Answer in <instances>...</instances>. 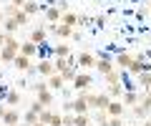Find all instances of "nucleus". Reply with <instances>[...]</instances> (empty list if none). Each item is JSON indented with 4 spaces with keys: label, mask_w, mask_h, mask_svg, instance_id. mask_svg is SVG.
Here are the masks:
<instances>
[{
    "label": "nucleus",
    "mask_w": 151,
    "mask_h": 126,
    "mask_svg": "<svg viewBox=\"0 0 151 126\" xmlns=\"http://www.w3.org/2000/svg\"><path fill=\"white\" fill-rule=\"evenodd\" d=\"M0 55H3V63H13V60L20 55V40H15L13 35H8L5 45L0 48Z\"/></svg>",
    "instance_id": "f257e3e1"
},
{
    "label": "nucleus",
    "mask_w": 151,
    "mask_h": 126,
    "mask_svg": "<svg viewBox=\"0 0 151 126\" xmlns=\"http://www.w3.org/2000/svg\"><path fill=\"white\" fill-rule=\"evenodd\" d=\"M86 101H88V106H91L93 111H106L108 109V104H111V96H108L106 91L103 93H93V91H86Z\"/></svg>",
    "instance_id": "f03ea898"
},
{
    "label": "nucleus",
    "mask_w": 151,
    "mask_h": 126,
    "mask_svg": "<svg viewBox=\"0 0 151 126\" xmlns=\"http://www.w3.org/2000/svg\"><path fill=\"white\" fill-rule=\"evenodd\" d=\"M33 91H35V101H40L45 109L53 104V91L48 88V83H33Z\"/></svg>",
    "instance_id": "7ed1b4c3"
},
{
    "label": "nucleus",
    "mask_w": 151,
    "mask_h": 126,
    "mask_svg": "<svg viewBox=\"0 0 151 126\" xmlns=\"http://www.w3.org/2000/svg\"><path fill=\"white\" fill-rule=\"evenodd\" d=\"M70 83H73L76 91L81 93V91H88V88L93 86V78H91V73H88V71H78V73H76V78H73Z\"/></svg>",
    "instance_id": "20e7f679"
},
{
    "label": "nucleus",
    "mask_w": 151,
    "mask_h": 126,
    "mask_svg": "<svg viewBox=\"0 0 151 126\" xmlns=\"http://www.w3.org/2000/svg\"><path fill=\"white\" fill-rule=\"evenodd\" d=\"M70 111L73 114H91V106L86 101V91H81L76 96V101H70Z\"/></svg>",
    "instance_id": "39448f33"
},
{
    "label": "nucleus",
    "mask_w": 151,
    "mask_h": 126,
    "mask_svg": "<svg viewBox=\"0 0 151 126\" xmlns=\"http://www.w3.org/2000/svg\"><path fill=\"white\" fill-rule=\"evenodd\" d=\"M96 55L93 53H86V50H83V53H78L76 55V66L81 68V71H88V68H96Z\"/></svg>",
    "instance_id": "423d86ee"
},
{
    "label": "nucleus",
    "mask_w": 151,
    "mask_h": 126,
    "mask_svg": "<svg viewBox=\"0 0 151 126\" xmlns=\"http://www.w3.org/2000/svg\"><path fill=\"white\" fill-rule=\"evenodd\" d=\"M106 114H108V119H121V116L126 114V106H124V101H119V99H113L111 104H108Z\"/></svg>",
    "instance_id": "0eeeda50"
},
{
    "label": "nucleus",
    "mask_w": 151,
    "mask_h": 126,
    "mask_svg": "<svg viewBox=\"0 0 151 126\" xmlns=\"http://www.w3.org/2000/svg\"><path fill=\"white\" fill-rule=\"evenodd\" d=\"M96 71L101 73V76H108V73L116 71V63H113L108 55H106V58H98V60H96Z\"/></svg>",
    "instance_id": "6e6552de"
},
{
    "label": "nucleus",
    "mask_w": 151,
    "mask_h": 126,
    "mask_svg": "<svg viewBox=\"0 0 151 126\" xmlns=\"http://www.w3.org/2000/svg\"><path fill=\"white\" fill-rule=\"evenodd\" d=\"M20 121H23V116L18 114V109H8L0 124H3V126H20Z\"/></svg>",
    "instance_id": "1a4fd4ad"
},
{
    "label": "nucleus",
    "mask_w": 151,
    "mask_h": 126,
    "mask_svg": "<svg viewBox=\"0 0 151 126\" xmlns=\"http://www.w3.org/2000/svg\"><path fill=\"white\" fill-rule=\"evenodd\" d=\"M129 73H139V76H141V73H151V66L144 60V55H136V60L131 63Z\"/></svg>",
    "instance_id": "9d476101"
},
{
    "label": "nucleus",
    "mask_w": 151,
    "mask_h": 126,
    "mask_svg": "<svg viewBox=\"0 0 151 126\" xmlns=\"http://www.w3.org/2000/svg\"><path fill=\"white\" fill-rule=\"evenodd\" d=\"M60 18H63V13H60L58 5H48V8H45V20H48L50 25H58Z\"/></svg>",
    "instance_id": "9b49d317"
},
{
    "label": "nucleus",
    "mask_w": 151,
    "mask_h": 126,
    "mask_svg": "<svg viewBox=\"0 0 151 126\" xmlns=\"http://www.w3.org/2000/svg\"><path fill=\"white\" fill-rule=\"evenodd\" d=\"M38 53H40V45L30 43V40H23V43H20V55H25V58H35Z\"/></svg>",
    "instance_id": "f8f14e48"
},
{
    "label": "nucleus",
    "mask_w": 151,
    "mask_h": 126,
    "mask_svg": "<svg viewBox=\"0 0 151 126\" xmlns=\"http://www.w3.org/2000/svg\"><path fill=\"white\" fill-rule=\"evenodd\" d=\"M35 71L40 73V76H43V78H50V76H53V73H55V66H53V60L43 58V60H40V63H38V68H35Z\"/></svg>",
    "instance_id": "ddd939ff"
},
{
    "label": "nucleus",
    "mask_w": 151,
    "mask_h": 126,
    "mask_svg": "<svg viewBox=\"0 0 151 126\" xmlns=\"http://www.w3.org/2000/svg\"><path fill=\"white\" fill-rule=\"evenodd\" d=\"M134 60H136V55H131V53H119L116 58H113V63H116L119 68H124V71H129Z\"/></svg>",
    "instance_id": "4468645a"
},
{
    "label": "nucleus",
    "mask_w": 151,
    "mask_h": 126,
    "mask_svg": "<svg viewBox=\"0 0 151 126\" xmlns=\"http://www.w3.org/2000/svg\"><path fill=\"white\" fill-rule=\"evenodd\" d=\"M45 38H48V30H45V28H33L28 40H30V43H35V45H43Z\"/></svg>",
    "instance_id": "2eb2a0df"
},
{
    "label": "nucleus",
    "mask_w": 151,
    "mask_h": 126,
    "mask_svg": "<svg viewBox=\"0 0 151 126\" xmlns=\"http://www.w3.org/2000/svg\"><path fill=\"white\" fill-rule=\"evenodd\" d=\"M13 66H15V71H20V73H30L33 71L30 58H25V55H18V58L13 60Z\"/></svg>",
    "instance_id": "dca6fc26"
},
{
    "label": "nucleus",
    "mask_w": 151,
    "mask_h": 126,
    "mask_svg": "<svg viewBox=\"0 0 151 126\" xmlns=\"http://www.w3.org/2000/svg\"><path fill=\"white\" fill-rule=\"evenodd\" d=\"M45 83H48L50 91H60V88H65V78L60 76V73H53L50 78H45Z\"/></svg>",
    "instance_id": "f3484780"
},
{
    "label": "nucleus",
    "mask_w": 151,
    "mask_h": 126,
    "mask_svg": "<svg viewBox=\"0 0 151 126\" xmlns=\"http://www.w3.org/2000/svg\"><path fill=\"white\" fill-rule=\"evenodd\" d=\"M50 30H55V33H58L60 38H73V35H76V28L63 25V23H58V25H50Z\"/></svg>",
    "instance_id": "a211bd4d"
},
{
    "label": "nucleus",
    "mask_w": 151,
    "mask_h": 126,
    "mask_svg": "<svg viewBox=\"0 0 151 126\" xmlns=\"http://www.w3.org/2000/svg\"><path fill=\"white\" fill-rule=\"evenodd\" d=\"M106 93H108V96H111V99H124V93H126V88L124 86H121V83H111V86H108L106 88Z\"/></svg>",
    "instance_id": "6ab92c4d"
},
{
    "label": "nucleus",
    "mask_w": 151,
    "mask_h": 126,
    "mask_svg": "<svg viewBox=\"0 0 151 126\" xmlns=\"http://www.w3.org/2000/svg\"><path fill=\"white\" fill-rule=\"evenodd\" d=\"M60 23H63V25H70V28H76V25H78V23H81V18H78V15H76V13H65L63 10V18H60Z\"/></svg>",
    "instance_id": "aec40b11"
},
{
    "label": "nucleus",
    "mask_w": 151,
    "mask_h": 126,
    "mask_svg": "<svg viewBox=\"0 0 151 126\" xmlns=\"http://www.w3.org/2000/svg\"><path fill=\"white\" fill-rule=\"evenodd\" d=\"M13 20H15L18 25L23 28V25H28V23H30V15H28V13L20 8V10H15V13H13Z\"/></svg>",
    "instance_id": "412c9836"
},
{
    "label": "nucleus",
    "mask_w": 151,
    "mask_h": 126,
    "mask_svg": "<svg viewBox=\"0 0 151 126\" xmlns=\"http://www.w3.org/2000/svg\"><path fill=\"white\" fill-rule=\"evenodd\" d=\"M121 101H124V106H136V104L141 101V96H139L136 91H126V93H124V99H121Z\"/></svg>",
    "instance_id": "4be33fe9"
},
{
    "label": "nucleus",
    "mask_w": 151,
    "mask_h": 126,
    "mask_svg": "<svg viewBox=\"0 0 151 126\" xmlns=\"http://www.w3.org/2000/svg\"><path fill=\"white\" fill-rule=\"evenodd\" d=\"M38 121H40V114H35V111H30V109H28L25 114H23V124L33 126V124H38Z\"/></svg>",
    "instance_id": "5701e85b"
},
{
    "label": "nucleus",
    "mask_w": 151,
    "mask_h": 126,
    "mask_svg": "<svg viewBox=\"0 0 151 126\" xmlns=\"http://www.w3.org/2000/svg\"><path fill=\"white\" fill-rule=\"evenodd\" d=\"M91 124V114H73V126H88Z\"/></svg>",
    "instance_id": "b1692460"
},
{
    "label": "nucleus",
    "mask_w": 151,
    "mask_h": 126,
    "mask_svg": "<svg viewBox=\"0 0 151 126\" xmlns=\"http://www.w3.org/2000/svg\"><path fill=\"white\" fill-rule=\"evenodd\" d=\"M5 104L10 106V109H13V106H18V104H20V93H18V91H8L5 93Z\"/></svg>",
    "instance_id": "393cba45"
},
{
    "label": "nucleus",
    "mask_w": 151,
    "mask_h": 126,
    "mask_svg": "<svg viewBox=\"0 0 151 126\" xmlns=\"http://www.w3.org/2000/svg\"><path fill=\"white\" fill-rule=\"evenodd\" d=\"M18 28H20V25H18V23L13 20V18H5V23H3V30H5L8 35H13V33L18 30Z\"/></svg>",
    "instance_id": "a878e982"
},
{
    "label": "nucleus",
    "mask_w": 151,
    "mask_h": 126,
    "mask_svg": "<svg viewBox=\"0 0 151 126\" xmlns=\"http://www.w3.org/2000/svg\"><path fill=\"white\" fill-rule=\"evenodd\" d=\"M23 10H25L28 15H35V13L40 10V3H35V0H28L25 5H23Z\"/></svg>",
    "instance_id": "bb28decb"
},
{
    "label": "nucleus",
    "mask_w": 151,
    "mask_h": 126,
    "mask_svg": "<svg viewBox=\"0 0 151 126\" xmlns=\"http://www.w3.org/2000/svg\"><path fill=\"white\" fill-rule=\"evenodd\" d=\"M53 55H55V58H68V55H70V48H68V45H55V48H53Z\"/></svg>",
    "instance_id": "cd10ccee"
},
{
    "label": "nucleus",
    "mask_w": 151,
    "mask_h": 126,
    "mask_svg": "<svg viewBox=\"0 0 151 126\" xmlns=\"http://www.w3.org/2000/svg\"><path fill=\"white\" fill-rule=\"evenodd\" d=\"M139 86H144L146 91H149V88H151V73H141V76H139Z\"/></svg>",
    "instance_id": "c85d7f7f"
},
{
    "label": "nucleus",
    "mask_w": 151,
    "mask_h": 126,
    "mask_svg": "<svg viewBox=\"0 0 151 126\" xmlns=\"http://www.w3.org/2000/svg\"><path fill=\"white\" fill-rule=\"evenodd\" d=\"M48 126H63V114L53 111V116H50V124H48Z\"/></svg>",
    "instance_id": "c756f323"
},
{
    "label": "nucleus",
    "mask_w": 151,
    "mask_h": 126,
    "mask_svg": "<svg viewBox=\"0 0 151 126\" xmlns=\"http://www.w3.org/2000/svg\"><path fill=\"white\" fill-rule=\"evenodd\" d=\"M50 116H53V111H50V109H45L43 114H40V124H45V126H48V124H50Z\"/></svg>",
    "instance_id": "7c9ffc66"
},
{
    "label": "nucleus",
    "mask_w": 151,
    "mask_h": 126,
    "mask_svg": "<svg viewBox=\"0 0 151 126\" xmlns=\"http://www.w3.org/2000/svg\"><path fill=\"white\" fill-rule=\"evenodd\" d=\"M141 106H144L146 111H151V93H144V96H141Z\"/></svg>",
    "instance_id": "2f4dec72"
},
{
    "label": "nucleus",
    "mask_w": 151,
    "mask_h": 126,
    "mask_svg": "<svg viewBox=\"0 0 151 126\" xmlns=\"http://www.w3.org/2000/svg\"><path fill=\"white\" fill-rule=\"evenodd\" d=\"M106 78V83L111 86V83H119V71H113V73H108V76H103Z\"/></svg>",
    "instance_id": "473e14b6"
},
{
    "label": "nucleus",
    "mask_w": 151,
    "mask_h": 126,
    "mask_svg": "<svg viewBox=\"0 0 151 126\" xmlns=\"http://www.w3.org/2000/svg\"><path fill=\"white\" fill-rule=\"evenodd\" d=\"M30 111H35V114H43V111H45V106L40 104V101H33V104H30Z\"/></svg>",
    "instance_id": "72a5a7b5"
},
{
    "label": "nucleus",
    "mask_w": 151,
    "mask_h": 126,
    "mask_svg": "<svg viewBox=\"0 0 151 126\" xmlns=\"http://www.w3.org/2000/svg\"><path fill=\"white\" fill-rule=\"evenodd\" d=\"M106 126H124V121H121V119H108Z\"/></svg>",
    "instance_id": "f704fd0d"
},
{
    "label": "nucleus",
    "mask_w": 151,
    "mask_h": 126,
    "mask_svg": "<svg viewBox=\"0 0 151 126\" xmlns=\"http://www.w3.org/2000/svg\"><path fill=\"white\" fill-rule=\"evenodd\" d=\"M5 40H8V33H5V30H3V28H0V48L5 45Z\"/></svg>",
    "instance_id": "c9c22d12"
},
{
    "label": "nucleus",
    "mask_w": 151,
    "mask_h": 126,
    "mask_svg": "<svg viewBox=\"0 0 151 126\" xmlns=\"http://www.w3.org/2000/svg\"><path fill=\"white\" fill-rule=\"evenodd\" d=\"M63 126H73V116L65 114V116H63Z\"/></svg>",
    "instance_id": "e433bc0d"
},
{
    "label": "nucleus",
    "mask_w": 151,
    "mask_h": 126,
    "mask_svg": "<svg viewBox=\"0 0 151 126\" xmlns=\"http://www.w3.org/2000/svg\"><path fill=\"white\" fill-rule=\"evenodd\" d=\"M25 3H28V0H10V5H15V8H23Z\"/></svg>",
    "instance_id": "4c0bfd02"
},
{
    "label": "nucleus",
    "mask_w": 151,
    "mask_h": 126,
    "mask_svg": "<svg viewBox=\"0 0 151 126\" xmlns=\"http://www.w3.org/2000/svg\"><path fill=\"white\" fill-rule=\"evenodd\" d=\"M5 111H8V104H0V121H3V116H5Z\"/></svg>",
    "instance_id": "58836bf2"
},
{
    "label": "nucleus",
    "mask_w": 151,
    "mask_h": 126,
    "mask_svg": "<svg viewBox=\"0 0 151 126\" xmlns=\"http://www.w3.org/2000/svg\"><path fill=\"white\" fill-rule=\"evenodd\" d=\"M3 23H5V13L0 10V28H3Z\"/></svg>",
    "instance_id": "ea45409f"
},
{
    "label": "nucleus",
    "mask_w": 151,
    "mask_h": 126,
    "mask_svg": "<svg viewBox=\"0 0 151 126\" xmlns=\"http://www.w3.org/2000/svg\"><path fill=\"white\" fill-rule=\"evenodd\" d=\"M141 126H151V121H144V124H141Z\"/></svg>",
    "instance_id": "a19ab883"
},
{
    "label": "nucleus",
    "mask_w": 151,
    "mask_h": 126,
    "mask_svg": "<svg viewBox=\"0 0 151 126\" xmlns=\"http://www.w3.org/2000/svg\"><path fill=\"white\" fill-rule=\"evenodd\" d=\"M33 126H45V124H40V121H38V124H33Z\"/></svg>",
    "instance_id": "79ce46f5"
},
{
    "label": "nucleus",
    "mask_w": 151,
    "mask_h": 126,
    "mask_svg": "<svg viewBox=\"0 0 151 126\" xmlns=\"http://www.w3.org/2000/svg\"><path fill=\"white\" fill-rule=\"evenodd\" d=\"M0 66H5V63H3V55H0Z\"/></svg>",
    "instance_id": "37998d69"
},
{
    "label": "nucleus",
    "mask_w": 151,
    "mask_h": 126,
    "mask_svg": "<svg viewBox=\"0 0 151 126\" xmlns=\"http://www.w3.org/2000/svg\"><path fill=\"white\" fill-rule=\"evenodd\" d=\"M149 8H151V0H149Z\"/></svg>",
    "instance_id": "c03bdc74"
},
{
    "label": "nucleus",
    "mask_w": 151,
    "mask_h": 126,
    "mask_svg": "<svg viewBox=\"0 0 151 126\" xmlns=\"http://www.w3.org/2000/svg\"><path fill=\"white\" fill-rule=\"evenodd\" d=\"M88 126H93V124H88Z\"/></svg>",
    "instance_id": "a18cd8bd"
},
{
    "label": "nucleus",
    "mask_w": 151,
    "mask_h": 126,
    "mask_svg": "<svg viewBox=\"0 0 151 126\" xmlns=\"http://www.w3.org/2000/svg\"><path fill=\"white\" fill-rule=\"evenodd\" d=\"M124 126H126V124H124Z\"/></svg>",
    "instance_id": "49530a36"
}]
</instances>
